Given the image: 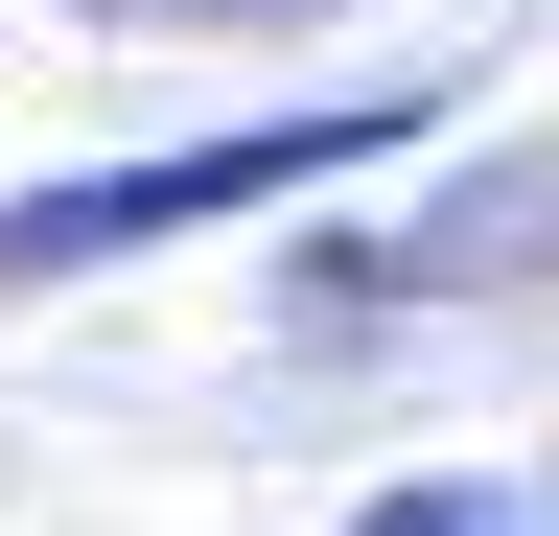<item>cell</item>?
I'll use <instances>...</instances> for the list:
<instances>
[{
	"mask_svg": "<svg viewBox=\"0 0 559 536\" xmlns=\"http://www.w3.org/2000/svg\"><path fill=\"white\" fill-rule=\"evenodd\" d=\"M373 141H419V94H326V117H257V141L117 164V187H24V211H0V281H94V257H140V234L280 211V187H326V164H373Z\"/></svg>",
	"mask_w": 559,
	"mask_h": 536,
	"instance_id": "cell-1",
	"label": "cell"
},
{
	"mask_svg": "<svg viewBox=\"0 0 559 536\" xmlns=\"http://www.w3.org/2000/svg\"><path fill=\"white\" fill-rule=\"evenodd\" d=\"M536 234H559V164H489L466 211H419V234H349L326 281H373V303H443V281H536Z\"/></svg>",
	"mask_w": 559,
	"mask_h": 536,
	"instance_id": "cell-2",
	"label": "cell"
},
{
	"mask_svg": "<svg viewBox=\"0 0 559 536\" xmlns=\"http://www.w3.org/2000/svg\"><path fill=\"white\" fill-rule=\"evenodd\" d=\"M349 536H536V513H466V490H396V513H349Z\"/></svg>",
	"mask_w": 559,
	"mask_h": 536,
	"instance_id": "cell-3",
	"label": "cell"
}]
</instances>
